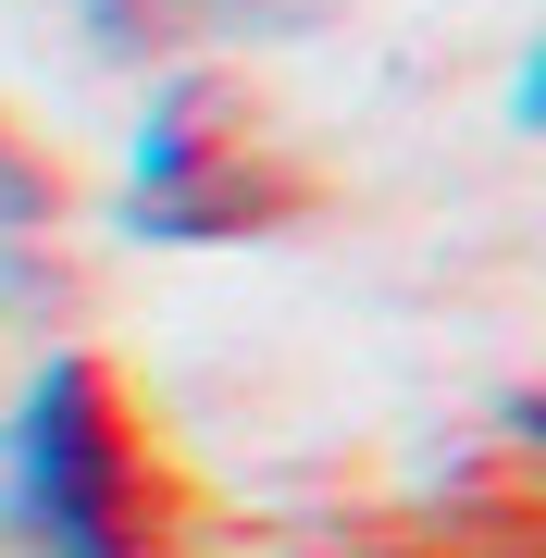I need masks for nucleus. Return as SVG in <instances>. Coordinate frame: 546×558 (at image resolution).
Returning a JSON list of instances; mask_svg holds the SVG:
<instances>
[{"mask_svg":"<svg viewBox=\"0 0 546 558\" xmlns=\"http://www.w3.org/2000/svg\"><path fill=\"white\" fill-rule=\"evenodd\" d=\"M0 534L13 558H174V484L112 360L50 348L0 435Z\"/></svg>","mask_w":546,"mask_h":558,"instance_id":"1","label":"nucleus"},{"mask_svg":"<svg viewBox=\"0 0 546 558\" xmlns=\"http://www.w3.org/2000/svg\"><path fill=\"white\" fill-rule=\"evenodd\" d=\"M38 211H50V174H38L13 137H0V236H13V223H38Z\"/></svg>","mask_w":546,"mask_h":558,"instance_id":"4","label":"nucleus"},{"mask_svg":"<svg viewBox=\"0 0 546 558\" xmlns=\"http://www.w3.org/2000/svg\"><path fill=\"white\" fill-rule=\"evenodd\" d=\"M311 199V174L262 137V112L236 100V87L211 75H174L162 100H149L137 124V236H262V223H286Z\"/></svg>","mask_w":546,"mask_h":558,"instance_id":"2","label":"nucleus"},{"mask_svg":"<svg viewBox=\"0 0 546 558\" xmlns=\"http://www.w3.org/2000/svg\"><path fill=\"white\" fill-rule=\"evenodd\" d=\"M274 0H75V25L100 50H186V38H236Z\"/></svg>","mask_w":546,"mask_h":558,"instance_id":"3","label":"nucleus"}]
</instances>
